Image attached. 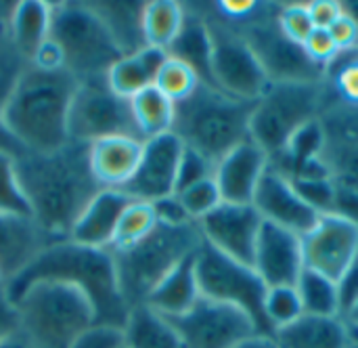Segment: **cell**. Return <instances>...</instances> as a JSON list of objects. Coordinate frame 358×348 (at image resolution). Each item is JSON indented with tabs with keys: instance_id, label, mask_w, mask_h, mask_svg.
I'll return each mask as SVG.
<instances>
[{
	"instance_id": "cell-55",
	"label": "cell",
	"mask_w": 358,
	"mask_h": 348,
	"mask_svg": "<svg viewBox=\"0 0 358 348\" xmlns=\"http://www.w3.org/2000/svg\"><path fill=\"white\" fill-rule=\"evenodd\" d=\"M342 8H344V13L348 17H352V21L357 23L358 27V0H346V2H342Z\"/></svg>"
},
{
	"instance_id": "cell-48",
	"label": "cell",
	"mask_w": 358,
	"mask_h": 348,
	"mask_svg": "<svg viewBox=\"0 0 358 348\" xmlns=\"http://www.w3.org/2000/svg\"><path fill=\"white\" fill-rule=\"evenodd\" d=\"M153 208H155V214H157V223H164V225H187V223H193L189 218V214L185 212L180 200L176 195H168L164 200L153 202Z\"/></svg>"
},
{
	"instance_id": "cell-54",
	"label": "cell",
	"mask_w": 358,
	"mask_h": 348,
	"mask_svg": "<svg viewBox=\"0 0 358 348\" xmlns=\"http://www.w3.org/2000/svg\"><path fill=\"white\" fill-rule=\"evenodd\" d=\"M344 321L348 323V328H350L352 332H358V300L355 302V307L346 313Z\"/></svg>"
},
{
	"instance_id": "cell-59",
	"label": "cell",
	"mask_w": 358,
	"mask_h": 348,
	"mask_svg": "<svg viewBox=\"0 0 358 348\" xmlns=\"http://www.w3.org/2000/svg\"><path fill=\"white\" fill-rule=\"evenodd\" d=\"M122 348H128V347H126V344H124V347H122Z\"/></svg>"
},
{
	"instance_id": "cell-7",
	"label": "cell",
	"mask_w": 358,
	"mask_h": 348,
	"mask_svg": "<svg viewBox=\"0 0 358 348\" xmlns=\"http://www.w3.org/2000/svg\"><path fill=\"white\" fill-rule=\"evenodd\" d=\"M334 99L336 92L327 80L271 84L254 105L250 141L256 143L271 162L285 151L294 132L319 120Z\"/></svg>"
},
{
	"instance_id": "cell-14",
	"label": "cell",
	"mask_w": 358,
	"mask_h": 348,
	"mask_svg": "<svg viewBox=\"0 0 358 348\" xmlns=\"http://www.w3.org/2000/svg\"><path fill=\"white\" fill-rule=\"evenodd\" d=\"M302 252L306 269L338 281L358 256V225L340 214H321L302 235Z\"/></svg>"
},
{
	"instance_id": "cell-39",
	"label": "cell",
	"mask_w": 358,
	"mask_h": 348,
	"mask_svg": "<svg viewBox=\"0 0 358 348\" xmlns=\"http://www.w3.org/2000/svg\"><path fill=\"white\" fill-rule=\"evenodd\" d=\"M174 195L180 200L185 212L189 214V218L193 223H199L203 216H208L212 210H216L222 204V195L218 191V185H216L214 176L206 179V181H199V183H195V185H191L185 191L174 193Z\"/></svg>"
},
{
	"instance_id": "cell-19",
	"label": "cell",
	"mask_w": 358,
	"mask_h": 348,
	"mask_svg": "<svg viewBox=\"0 0 358 348\" xmlns=\"http://www.w3.org/2000/svg\"><path fill=\"white\" fill-rule=\"evenodd\" d=\"M254 269L266 288L296 286L300 273L304 271L302 237L264 221L256 244Z\"/></svg>"
},
{
	"instance_id": "cell-6",
	"label": "cell",
	"mask_w": 358,
	"mask_h": 348,
	"mask_svg": "<svg viewBox=\"0 0 358 348\" xmlns=\"http://www.w3.org/2000/svg\"><path fill=\"white\" fill-rule=\"evenodd\" d=\"M203 244L197 223L157 227L136 246L111 252L120 292L130 309L143 305L149 292L185 258L193 256Z\"/></svg>"
},
{
	"instance_id": "cell-29",
	"label": "cell",
	"mask_w": 358,
	"mask_h": 348,
	"mask_svg": "<svg viewBox=\"0 0 358 348\" xmlns=\"http://www.w3.org/2000/svg\"><path fill=\"white\" fill-rule=\"evenodd\" d=\"M90 6L105 21L124 55H132L147 46L143 38L145 2H90Z\"/></svg>"
},
{
	"instance_id": "cell-47",
	"label": "cell",
	"mask_w": 358,
	"mask_h": 348,
	"mask_svg": "<svg viewBox=\"0 0 358 348\" xmlns=\"http://www.w3.org/2000/svg\"><path fill=\"white\" fill-rule=\"evenodd\" d=\"M308 11L315 27L319 29H329L344 13L340 0H313L308 2Z\"/></svg>"
},
{
	"instance_id": "cell-52",
	"label": "cell",
	"mask_w": 358,
	"mask_h": 348,
	"mask_svg": "<svg viewBox=\"0 0 358 348\" xmlns=\"http://www.w3.org/2000/svg\"><path fill=\"white\" fill-rule=\"evenodd\" d=\"M235 348H279V347L275 344L273 336H260V334H256V336L248 338L245 342H241L239 347H235Z\"/></svg>"
},
{
	"instance_id": "cell-11",
	"label": "cell",
	"mask_w": 358,
	"mask_h": 348,
	"mask_svg": "<svg viewBox=\"0 0 358 348\" xmlns=\"http://www.w3.org/2000/svg\"><path fill=\"white\" fill-rule=\"evenodd\" d=\"M197 13L206 19L210 32V65L214 86L233 99L256 103L266 92L271 82L254 50L239 32L220 21L214 13H210L208 8H197Z\"/></svg>"
},
{
	"instance_id": "cell-9",
	"label": "cell",
	"mask_w": 358,
	"mask_h": 348,
	"mask_svg": "<svg viewBox=\"0 0 358 348\" xmlns=\"http://www.w3.org/2000/svg\"><path fill=\"white\" fill-rule=\"evenodd\" d=\"M195 273L201 298L241 309L250 315L260 336H273L264 313L268 288L254 267L237 263L203 242L195 252Z\"/></svg>"
},
{
	"instance_id": "cell-34",
	"label": "cell",
	"mask_w": 358,
	"mask_h": 348,
	"mask_svg": "<svg viewBox=\"0 0 358 348\" xmlns=\"http://www.w3.org/2000/svg\"><path fill=\"white\" fill-rule=\"evenodd\" d=\"M157 227V214L151 202H141V200H132L126 210L122 212L113 239L109 244V252H122L128 250L132 246H136L138 242H143L153 229Z\"/></svg>"
},
{
	"instance_id": "cell-27",
	"label": "cell",
	"mask_w": 358,
	"mask_h": 348,
	"mask_svg": "<svg viewBox=\"0 0 358 348\" xmlns=\"http://www.w3.org/2000/svg\"><path fill=\"white\" fill-rule=\"evenodd\" d=\"M168 57L178 59L187 63L201 80V84L214 86L212 80V42L206 19L197 13V8H191L185 4V21L180 25V32L172 40V44L166 48ZM216 88V86H214Z\"/></svg>"
},
{
	"instance_id": "cell-10",
	"label": "cell",
	"mask_w": 358,
	"mask_h": 348,
	"mask_svg": "<svg viewBox=\"0 0 358 348\" xmlns=\"http://www.w3.org/2000/svg\"><path fill=\"white\" fill-rule=\"evenodd\" d=\"M279 4H264V8L248 23L233 27L254 50L271 84L285 82H323L325 67L315 63L302 44L292 42L277 23ZM222 21V19H220ZM229 25V23H227Z\"/></svg>"
},
{
	"instance_id": "cell-13",
	"label": "cell",
	"mask_w": 358,
	"mask_h": 348,
	"mask_svg": "<svg viewBox=\"0 0 358 348\" xmlns=\"http://www.w3.org/2000/svg\"><path fill=\"white\" fill-rule=\"evenodd\" d=\"M168 321L182 348H235L258 334L248 313L208 298H199L191 311Z\"/></svg>"
},
{
	"instance_id": "cell-45",
	"label": "cell",
	"mask_w": 358,
	"mask_h": 348,
	"mask_svg": "<svg viewBox=\"0 0 358 348\" xmlns=\"http://www.w3.org/2000/svg\"><path fill=\"white\" fill-rule=\"evenodd\" d=\"M302 46H304V50L308 53V57H310L315 63L323 65V67H327V65L340 55V48H338L336 40L331 38L329 29H319V27H315L313 34L306 38V42H304Z\"/></svg>"
},
{
	"instance_id": "cell-40",
	"label": "cell",
	"mask_w": 358,
	"mask_h": 348,
	"mask_svg": "<svg viewBox=\"0 0 358 348\" xmlns=\"http://www.w3.org/2000/svg\"><path fill=\"white\" fill-rule=\"evenodd\" d=\"M21 65H23V61H21L13 50L0 61V151L10 153V155H15V158H19L23 151H21V147L17 145V141L6 132L4 122H2V111H4L6 97H8V92H10V86H13V82H15V78H17Z\"/></svg>"
},
{
	"instance_id": "cell-31",
	"label": "cell",
	"mask_w": 358,
	"mask_h": 348,
	"mask_svg": "<svg viewBox=\"0 0 358 348\" xmlns=\"http://www.w3.org/2000/svg\"><path fill=\"white\" fill-rule=\"evenodd\" d=\"M130 105L143 141L172 132L176 105L166 95H162L155 86H149L138 95H134L130 99Z\"/></svg>"
},
{
	"instance_id": "cell-24",
	"label": "cell",
	"mask_w": 358,
	"mask_h": 348,
	"mask_svg": "<svg viewBox=\"0 0 358 348\" xmlns=\"http://www.w3.org/2000/svg\"><path fill=\"white\" fill-rule=\"evenodd\" d=\"M279 348H350L352 330L342 317L302 315L294 323L273 332Z\"/></svg>"
},
{
	"instance_id": "cell-49",
	"label": "cell",
	"mask_w": 358,
	"mask_h": 348,
	"mask_svg": "<svg viewBox=\"0 0 358 348\" xmlns=\"http://www.w3.org/2000/svg\"><path fill=\"white\" fill-rule=\"evenodd\" d=\"M29 65H34V67H38L42 71H61V69H65L63 53H61V48L50 38L36 50V55L31 57Z\"/></svg>"
},
{
	"instance_id": "cell-35",
	"label": "cell",
	"mask_w": 358,
	"mask_h": 348,
	"mask_svg": "<svg viewBox=\"0 0 358 348\" xmlns=\"http://www.w3.org/2000/svg\"><path fill=\"white\" fill-rule=\"evenodd\" d=\"M199 84H201L199 76L187 63H182L178 59H172V57H168L164 61V65L157 71V78L153 82V86L162 95H166L174 105L189 99L197 90Z\"/></svg>"
},
{
	"instance_id": "cell-16",
	"label": "cell",
	"mask_w": 358,
	"mask_h": 348,
	"mask_svg": "<svg viewBox=\"0 0 358 348\" xmlns=\"http://www.w3.org/2000/svg\"><path fill=\"white\" fill-rule=\"evenodd\" d=\"M182 151L185 145L174 132L147 139L143 143V153L132 179L120 191H124L130 200L151 204L168 195H174Z\"/></svg>"
},
{
	"instance_id": "cell-22",
	"label": "cell",
	"mask_w": 358,
	"mask_h": 348,
	"mask_svg": "<svg viewBox=\"0 0 358 348\" xmlns=\"http://www.w3.org/2000/svg\"><path fill=\"white\" fill-rule=\"evenodd\" d=\"M143 143L132 137H107L88 145L90 172L103 189H122L134 174Z\"/></svg>"
},
{
	"instance_id": "cell-8",
	"label": "cell",
	"mask_w": 358,
	"mask_h": 348,
	"mask_svg": "<svg viewBox=\"0 0 358 348\" xmlns=\"http://www.w3.org/2000/svg\"><path fill=\"white\" fill-rule=\"evenodd\" d=\"M48 38L61 48L65 71L78 82L105 78L111 65L124 57L109 27L90 2H52Z\"/></svg>"
},
{
	"instance_id": "cell-41",
	"label": "cell",
	"mask_w": 358,
	"mask_h": 348,
	"mask_svg": "<svg viewBox=\"0 0 358 348\" xmlns=\"http://www.w3.org/2000/svg\"><path fill=\"white\" fill-rule=\"evenodd\" d=\"M277 23H279L281 32L292 42H298V44H304L306 38L315 29V23H313L310 11H308V2H289V4L279 6Z\"/></svg>"
},
{
	"instance_id": "cell-56",
	"label": "cell",
	"mask_w": 358,
	"mask_h": 348,
	"mask_svg": "<svg viewBox=\"0 0 358 348\" xmlns=\"http://www.w3.org/2000/svg\"><path fill=\"white\" fill-rule=\"evenodd\" d=\"M13 48H10V44H8V36H6V32L0 27V61L10 53Z\"/></svg>"
},
{
	"instance_id": "cell-42",
	"label": "cell",
	"mask_w": 358,
	"mask_h": 348,
	"mask_svg": "<svg viewBox=\"0 0 358 348\" xmlns=\"http://www.w3.org/2000/svg\"><path fill=\"white\" fill-rule=\"evenodd\" d=\"M300 197L319 214H334L336 183L334 179H296L292 181Z\"/></svg>"
},
{
	"instance_id": "cell-3",
	"label": "cell",
	"mask_w": 358,
	"mask_h": 348,
	"mask_svg": "<svg viewBox=\"0 0 358 348\" xmlns=\"http://www.w3.org/2000/svg\"><path fill=\"white\" fill-rule=\"evenodd\" d=\"M78 80L23 63L4 103L2 122L23 153H50L69 143L67 116Z\"/></svg>"
},
{
	"instance_id": "cell-12",
	"label": "cell",
	"mask_w": 358,
	"mask_h": 348,
	"mask_svg": "<svg viewBox=\"0 0 358 348\" xmlns=\"http://www.w3.org/2000/svg\"><path fill=\"white\" fill-rule=\"evenodd\" d=\"M67 132L69 141L86 145L107 137H132L143 141L130 99L115 95L107 84V76L78 82L69 105Z\"/></svg>"
},
{
	"instance_id": "cell-25",
	"label": "cell",
	"mask_w": 358,
	"mask_h": 348,
	"mask_svg": "<svg viewBox=\"0 0 358 348\" xmlns=\"http://www.w3.org/2000/svg\"><path fill=\"white\" fill-rule=\"evenodd\" d=\"M201 298L197 273H195V254L176 265L147 296L143 302L157 315L174 319L191 311Z\"/></svg>"
},
{
	"instance_id": "cell-57",
	"label": "cell",
	"mask_w": 358,
	"mask_h": 348,
	"mask_svg": "<svg viewBox=\"0 0 358 348\" xmlns=\"http://www.w3.org/2000/svg\"><path fill=\"white\" fill-rule=\"evenodd\" d=\"M0 290H4V279H2V273H0Z\"/></svg>"
},
{
	"instance_id": "cell-23",
	"label": "cell",
	"mask_w": 358,
	"mask_h": 348,
	"mask_svg": "<svg viewBox=\"0 0 358 348\" xmlns=\"http://www.w3.org/2000/svg\"><path fill=\"white\" fill-rule=\"evenodd\" d=\"M130 202L120 189H101L76 221L69 239L90 248H109L117 221Z\"/></svg>"
},
{
	"instance_id": "cell-38",
	"label": "cell",
	"mask_w": 358,
	"mask_h": 348,
	"mask_svg": "<svg viewBox=\"0 0 358 348\" xmlns=\"http://www.w3.org/2000/svg\"><path fill=\"white\" fill-rule=\"evenodd\" d=\"M0 212L15 216H31L29 204L17 179L15 155L0 151Z\"/></svg>"
},
{
	"instance_id": "cell-30",
	"label": "cell",
	"mask_w": 358,
	"mask_h": 348,
	"mask_svg": "<svg viewBox=\"0 0 358 348\" xmlns=\"http://www.w3.org/2000/svg\"><path fill=\"white\" fill-rule=\"evenodd\" d=\"M124 342L128 348H182L170 321L145 305L130 309L124 326Z\"/></svg>"
},
{
	"instance_id": "cell-46",
	"label": "cell",
	"mask_w": 358,
	"mask_h": 348,
	"mask_svg": "<svg viewBox=\"0 0 358 348\" xmlns=\"http://www.w3.org/2000/svg\"><path fill=\"white\" fill-rule=\"evenodd\" d=\"M336 284H338V298H340V317L344 319L346 313L358 300V256Z\"/></svg>"
},
{
	"instance_id": "cell-51",
	"label": "cell",
	"mask_w": 358,
	"mask_h": 348,
	"mask_svg": "<svg viewBox=\"0 0 358 348\" xmlns=\"http://www.w3.org/2000/svg\"><path fill=\"white\" fill-rule=\"evenodd\" d=\"M17 330H19L17 328V311L6 300L4 290H0V342Z\"/></svg>"
},
{
	"instance_id": "cell-20",
	"label": "cell",
	"mask_w": 358,
	"mask_h": 348,
	"mask_svg": "<svg viewBox=\"0 0 358 348\" xmlns=\"http://www.w3.org/2000/svg\"><path fill=\"white\" fill-rule=\"evenodd\" d=\"M268 168V155L252 141L229 151L214 168V181L224 204H252L258 183Z\"/></svg>"
},
{
	"instance_id": "cell-36",
	"label": "cell",
	"mask_w": 358,
	"mask_h": 348,
	"mask_svg": "<svg viewBox=\"0 0 358 348\" xmlns=\"http://www.w3.org/2000/svg\"><path fill=\"white\" fill-rule=\"evenodd\" d=\"M325 80L342 103L358 107V48L340 50L325 67Z\"/></svg>"
},
{
	"instance_id": "cell-37",
	"label": "cell",
	"mask_w": 358,
	"mask_h": 348,
	"mask_svg": "<svg viewBox=\"0 0 358 348\" xmlns=\"http://www.w3.org/2000/svg\"><path fill=\"white\" fill-rule=\"evenodd\" d=\"M264 313L273 332L300 319L304 315V309H302V300H300L296 286L268 288L266 298H264Z\"/></svg>"
},
{
	"instance_id": "cell-28",
	"label": "cell",
	"mask_w": 358,
	"mask_h": 348,
	"mask_svg": "<svg viewBox=\"0 0 358 348\" xmlns=\"http://www.w3.org/2000/svg\"><path fill=\"white\" fill-rule=\"evenodd\" d=\"M166 59L168 53L164 48L143 46L141 50L124 55L120 61L111 65V69L107 71V84L115 95L132 99L141 90L153 86L157 71L162 69Z\"/></svg>"
},
{
	"instance_id": "cell-44",
	"label": "cell",
	"mask_w": 358,
	"mask_h": 348,
	"mask_svg": "<svg viewBox=\"0 0 358 348\" xmlns=\"http://www.w3.org/2000/svg\"><path fill=\"white\" fill-rule=\"evenodd\" d=\"M124 344V330L94 323L88 330H84L69 348H122Z\"/></svg>"
},
{
	"instance_id": "cell-1",
	"label": "cell",
	"mask_w": 358,
	"mask_h": 348,
	"mask_svg": "<svg viewBox=\"0 0 358 348\" xmlns=\"http://www.w3.org/2000/svg\"><path fill=\"white\" fill-rule=\"evenodd\" d=\"M15 164L31 218L52 242L69 239L76 221L103 189L90 172L88 145L69 141L50 153H21Z\"/></svg>"
},
{
	"instance_id": "cell-17",
	"label": "cell",
	"mask_w": 358,
	"mask_h": 348,
	"mask_svg": "<svg viewBox=\"0 0 358 348\" xmlns=\"http://www.w3.org/2000/svg\"><path fill=\"white\" fill-rule=\"evenodd\" d=\"M321 124L325 130L321 160L334 183L358 191V107L336 97L323 111Z\"/></svg>"
},
{
	"instance_id": "cell-18",
	"label": "cell",
	"mask_w": 358,
	"mask_h": 348,
	"mask_svg": "<svg viewBox=\"0 0 358 348\" xmlns=\"http://www.w3.org/2000/svg\"><path fill=\"white\" fill-rule=\"evenodd\" d=\"M252 206L260 212L262 221L275 223L300 237L306 235L321 218V214L300 197L294 183L271 166L258 183Z\"/></svg>"
},
{
	"instance_id": "cell-26",
	"label": "cell",
	"mask_w": 358,
	"mask_h": 348,
	"mask_svg": "<svg viewBox=\"0 0 358 348\" xmlns=\"http://www.w3.org/2000/svg\"><path fill=\"white\" fill-rule=\"evenodd\" d=\"M50 17H52V2L19 0L15 4L8 23V44L23 63H29L36 50L48 40Z\"/></svg>"
},
{
	"instance_id": "cell-50",
	"label": "cell",
	"mask_w": 358,
	"mask_h": 348,
	"mask_svg": "<svg viewBox=\"0 0 358 348\" xmlns=\"http://www.w3.org/2000/svg\"><path fill=\"white\" fill-rule=\"evenodd\" d=\"M331 38L336 40L340 50H352L358 48V27L352 21V17H348L346 13H342V17L329 27Z\"/></svg>"
},
{
	"instance_id": "cell-58",
	"label": "cell",
	"mask_w": 358,
	"mask_h": 348,
	"mask_svg": "<svg viewBox=\"0 0 358 348\" xmlns=\"http://www.w3.org/2000/svg\"><path fill=\"white\" fill-rule=\"evenodd\" d=\"M350 348H358V338H355V342H352V347Z\"/></svg>"
},
{
	"instance_id": "cell-33",
	"label": "cell",
	"mask_w": 358,
	"mask_h": 348,
	"mask_svg": "<svg viewBox=\"0 0 358 348\" xmlns=\"http://www.w3.org/2000/svg\"><path fill=\"white\" fill-rule=\"evenodd\" d=\"M296 290L302 300L304 315L317 317H340V298H338V284L313 269L300 273L296 281Z\"/></svg>"
},
{
	"instance_id": "cell-53",
	"label": "cell",
	"mask_w": 358,
	"mask_h": 348,
	"mask_svg": "<svg viewBox=\"0 0 358 348\" xmlns=\"http://www.w3.org/2000/svg\"><path fill=\"white\" fill-rule=\"evenodd\" d=\"M0 348H34L29 342H27V338L17 330V332H13L10 336H6L2 342H0Z\"/></svg>"
},
{
	"instance_id": "cell-15",
	"label": "cell",
	"mask_w": 358,
	"mask_h": 348,
	"mask_svg": "<svg viewBox=\"0 0 358 348\" xmlns=\"http://www.w3.org/2000/svg\"><path fill=\"white\" fill-rule=\"evenodd\" d=\"M262 216L252 204H220L197 225L206 244L224 256L254 267Z\"/></svg>"
},
{
	"instance_id": "cell-32",
	"label": "cell",
	"mask_w": 358,
	"mask_h": 348,
	"mask_svg": "<svg viewBox=\"0 0 358 348\" xmlns=\"http://www.w3.org/2000/svg\"><path fill=\"white\" fill-rule=\"evenodd\" d=\"M185 21V4L176 0H149L143 6V38L147 46L168 48Z\"/></svg>"
},
{
	"instance_id": "cell-2",
	"label": "cell",
	"mask_w": 358,
	"mask_h": 348,
	"mask_svg": "<svg viewBox=\"0 0 358 348\" xmlns=\"http://www.w3.org/2000/svg\"><path fill=\"white\" fill-rule=\"evenodd\" d=\"M36 281H61L86 294L94 309V323L124 330L130 307L126 305L107 248H90L71 239L55 242L40 252L17 277L4 286V296L13 305Z\"/></svg>"
},
{
	"instance_id": "cell-43",
	"label": "cell",
	"mask_w": 358,
	"mask_h": 348,
	"mask_svg": "<svg viewBox=\"0 0 358 348\" xmlns=\"http://www.w3.org/2000/svg\"><path fill=\"white\" fill-rule=\"evenodd\" d=\"M214 168H216V164H212L208 158H203L195 149L185 147V151L180 155V164H178V174H176V193L185 191L187 187H191L199 181L212 179Z\"/></svg>"
},
{
	"instance_id": "cell-21",
	"label": "cell",
	"mask_w": 358,
	"mask_h": 348,
	"mask_svg": "<svg viewBox=\"0 0 358 348\" xmlns=\"http://www.w3.org/2000/svg\"><path fill=\"white\" fill-rule=\"evenodd\" d=\"M50 244L55 242L38 227L31 216L0 212V273L4 286Z\"/></svg>"
},
{
	"instance_id": "cell-4",
	"label": "cell",
	"mask_w": 358,
	"mask_h": 348,
	"mask_svg": "<svg viewBox=\"0 0 358 348\" xmlns=\"http://www.w3.org/2000/svg\"><path fill=\"white\" fill-rule=\"evenodd\" d=\"M254 105L233 99L214 86L199 84L189 99L176 103L172 132L185 147L218 164L229 151L250 141Z\"/></svg>"
},
{
	"instance_id": "cell-5",
	"label": "cell",
	"mask_w": 358,
	"mask_h": 348,
	"mask_svg": "<svg viewBox=\"0 0 358 348\" xmlns=\"http://www.w3.org/2000/svg\"><path fill=\"white\" fill-rule=\"evenodd\" d=\"M17 328L34 348H69L94 326V309L84 292L61 281H36L15 302Z\"/></svg>"
}]
</instances>
